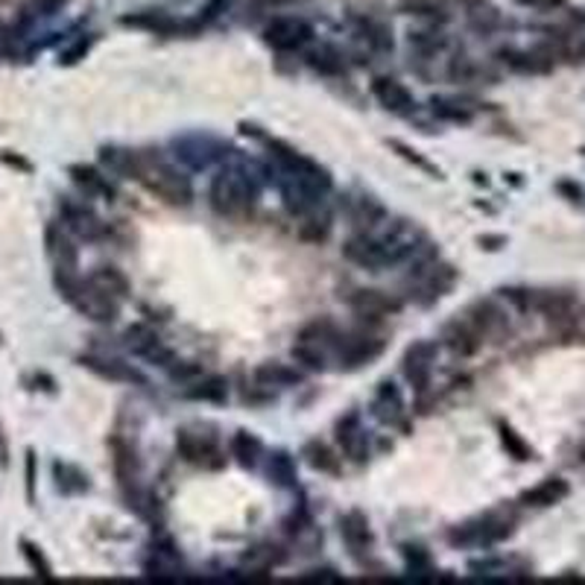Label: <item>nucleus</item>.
<instances>
[{"instance_id": "f257e3e1", "label": "nucleus", "mask_w": 585, "mask_h": 585, "mask_svg": "<svg viewBox=\"0 0 585 585\" xmlns=\"http://www.w3.org/2000/svg\"><path fill=\"white\" fill-rule=\"evenodd\" d=\"M261 185L249 170L243 167H223L211 179L208 188V202L220 216H246L258 202Z\"/></svg>"}, {"instance_id": "f03ea898", "label": "nucleus", "mask_w": 585, "mask_h": 585, "mask_svg": "<svg viewBox=\"0 0 585 585\" xmlns=\"http://www.w3.org/2000/svg\"><path fill=\"white\" fill-rule=\"evenodd\" d=\"M138 182L149 193H156V197H161L170 205H191V199H193L191 179L185 176V173H179L176 167H170L161 156L140 153Z\"/></svg>"}, {"instance_id": "7ed1b4c3", "label": "nucleus", "mask_w": 585, "mask_h": 585, "mask_svg": "<svg viewBox=\"0 0 585 585\" xmlns=\"http://www.w3.org/2000/svg\"><path fill=\"white\" fill-rule=\"evenodd\" d=\"M509 533H513V518H506L501 513H489L483 518H474L469 524L454 527L448 533V541L462 547H489L504 541Z\"/></svg>"}, {"instance_id": "20e7f679", "label": "nucleus", "mask_w": 585, "mask_h": 585, "mask_svg": "<svg viewBox=\"0 0 585 585\" xmlns=\"http://www.w3.org/2000/svg\"><path fill=\"white\" fill-rule=\"evenodd\" d=\"M59 216H62L64 229H68L73 237H80V241H100V237L106 234V223L97 216L91 205H85L80 199L62 197L59 199Z\"/></svg>"}, {"instance_id": "39448f33", "label": "nucleus", "mask_w": 585, "mask_h": 585, "mask_svg": "<svg viewBox=\"0 0 585 585\" xmlns=\"http://www.w3.org/2000/svg\"><path fill=\"white\" fill-rule=\"evenodd\" d=\"M334 354L343 366L357 369V366H369L375 357L384 354V340L372 337V334H340Z\"/></svg>"}, {"instance_id": "423d86ee", "label": "nucleus", "mask_w": 585, "mask_h": 585, "mask_svg": "<svg viewBox=\"0 0 585 585\" xmlns=\"http://www.w3.org/2000/svg\"><path fill=\"white\" fill-rule=\"evenodd\" d=\"M264 41L273 50L292 53V50H301L305 45H310L313 27L301 18H276L273 24L264 30Z\"/></svg>"}, {"instance_id": "0eeeda50", "label": "nucleus", "mask_w": 585, "mask_h": 585, "mask_svg": "<svg viewBox=\"0 0 585 585\" xmlns=\"http://www.w3.org/2000/svg\"><path fill=\"white\" fill-rule=\"evenodd\" d=\"M176 448L182 454V460L191 465H205V469H220L225 462L216 439L208 433H193V430H179L176 437Z\"/></svg>"}, {"instance_id": "6e6552de", "label": "nucleus", "mask_w": 585, "mask_h": 585, "mask_svg": "<svg viewBox=\"0 0 585 585\" xmlns=\"http://www.w3.org/2000/svg\"><path fill=\"white\" fill-rule=\"evenodd\" d=\"M123 340H126L129 352L144 357V360H149V363L161 366V369H170V366L176 363V360H173V352L167 349L165 343H161V337L153 328H149V325H132V328H126Z\"/></svg>"}, {"instance_id": "1a4fd4ad", "label": "nucleus", "mask_w": 585, "mask_h": 585, "mask_svg": "<svg viewBox=\"0 0 585 585\" xmlns=\"http://www.w3.org/2000/svg\"><path fill=\"white\" fill-rule=\"evenodd\" d=\"M433 360H437V343H430V340H419L404 352L401 369H404V377L419 395H425V389L430 386Z\"/></svg>"}, {"instance_id": "9d476101", "label": "nucleus", "mask_w": 585, "mask_h": 585, "mask_svg": "<svg viewBox=\"0 0 585 585\" xmlns=\"http://www.w3.org/2000/svg\"><path fill=\"white\" fill-rule=\"evenodd\" d=\"M465 317L471 319V325L483 334V340L489 343V340H501L509 334V319H506V313L504 308L497 305V301L492 299H480V301H474L471 308H465L462 310Z\"/></svg>"}, {"instance_id": "9b49d317", "label": "nucleus", "mask_w": 585, "mask_h": 585, "mask_svg": "<svg viewBox=\"0 0 585 585\" xmlns=\"http://www.w3.org/2000/svg\"><path fill=\"white\" fill-rule=\"evenodd\" d=\"M442 343L448 345V349L454 354H460V357H471V354H478L486 340H483V334L474 328L471 319L465 317V313H457L445 328H442Z\"/></svg>"}, {"instance_id": "f8f14e48", "label": "nucleus", "mask_w": 585, "mask_h": 585, "mask_svg": "<svg viewBox=\"0 0 585 585\" xmlns=\"http://www.w3.org/2000/svg\"><path fill=\"white\" fill-rule=\"evenodd\" d=\"M80 363L85 369H91L94 375L108 377V381H121V384H135V386H147V375L138 372L132 363H123L121 357H100V354H82Z\"/></svg>"}, {"instance_id": "ddd939ff", "label": "nucleus", "mask_w": 585, "mask_h": 585, "mask_svg": "<svg viewBox=\"0 0 585 585\" xmlns=\"http://www.w3.org/2000/svg\"><path fill=\"white\" fill-rule=\"evenodd\" d=\"M337 442H340V448L343 454L349 457L352 462H366L369 460V433H366L363 428V421L357 413H349V416H343L337 421Z\"/></svg>"}, {"instance_id": "4468645a", "label": "nucleus", "mask_w": 585, "mask_h": 585, "mask_svg": "<svg viewBox=\"0 0 585 585\" xmlns=\"http://www.w3.org/2000/svg\"><path fill=\"white\" fill-rule=\"evenodd\" d=\"M454 284V267L448 264H421L413 273V290L419 301H433Z\"/></svg>"}, {"instance_id": "2eb2a0df", "label": "nucleus", "mask_w": 585, "mask_h": 585, "mask_svg": "<svg viewBox=\"0 0 585 585\" xmlns=\"http://www.w3.org/2000/svg\"><path fill=\"white\" fill-rule=\"evenodd\" d=\"M343 255H345V261H352V264L363 267V269H384V267H389L381 241L372 237V234H366V232L352 234L349 241L343 243Z\"/></svg>"}, {"instance_id": "dca6fc26", "label": "nucleus", "mask_w": 585, "mask_h": 585, "mask_svg": "<svg viewBox=\"0 0 585 585\" xmlns=\"http://www.w3.org/2000/svg\"><path fill=\"white\" fill-rule=\"evenodd\" d=\"M501 62L506 68H513L518 73H550L556 64V56L554 50L547 45L545 47H533V50H515V47H504L501 53Z\"/></svg>"}, {"instance_id": "f3484780", "label": "nucleus", "mask_w": 585, "mask_h": 585, "mask_svg": "<svg viewBox=\"0 0 585 585\" xmlns=\"http://www.w3.org/2000/svg\"><path fill=\"white\" fill-rule=\"evenodd\" d=\"M372 416L381 421V425L389 428H401L407 419V404H404V395L393 381H384L377 386V393L372 398Z\"/></svg>"}, {"instance_id": "a211bd4d", "label": "nucleus", "mask_w": 585, "mask_h": 585, "mask_svg": "<svg viewBox=\"0 0 585 585\" xmlns=\"http://www.w3.org/2000/svg\"><path fill=\"white\" fill-rule=\"evenodd\" d=\"M45 243H47V255L56 269H80V252L77 243H73V234L64 229L62 223H50L45 232Z\"/></svg>"}, {"instance_id": "6ab92c4d", "label": "nucleus", "mask_w": 585, "mask_h": 585, "mask_svg": "<svg viewBox=\"0 0 585 585\" xmlns=\"http://www.w3.org/2000/svg\"><path fill=\"white\" fill-rule=\"evenodd\" d=\"M349 305L357 317H372V319L401 310V301L395 296H389V292H384V290H372V287L354 290L349 296Z\"/></svg>"}, {"instance_id": "aec40b11", "label": "nucleus", "mask_w": 585, "mask_h": 585, "mask_svg": "<svg viewBox=\"0 0 585 585\" xmlns=\"http://www.w3.org/2000/svg\"><path fill=\"white\" fill-rule=\"evenodd\" d=\"M340 533H343V541L345 547H349V554L354 559H363V554H369L372 547V530H369V521H366L363 513H345L340 518Z\"/></svg>"}, {"instance_id": "412c9836", "label": "nucleus", "mask_w": 585, "mask_h": 585, "mask_svg": "<svg viewBox=\"0 0 585 585\" xmlns=\"http://www.w3.org/2000/svg\"><path fill=\"white\" fill-rule=\"evenodd\" d=\"M372 94H375V100L386 108V112H395V114L413 112V106H416L413 94L407 91V85L393 80V77H377L372 82Z\"/></svg>"}, {"instance_id": "4be33fe9", "label": "nucleus", "mask_w": 585, "mask_h": 585, "mask_svg": "<svg viewBox=\"0 0 585 585\" xmlns=\"http://www.w3.org/2000/svg\"><path fill=\"white\" fill-rule=\"evenodd\" d=\"M176 156L182 165H188L193 170H202V167H208L214 158H220V144H214L211 138H199V135H193V138H182L176 140Z\"/></svg>"}, {"instance_id": "5701e85b", "label": "nucleus", "mask_w": 585, "mask_h": 585, "mask_svg": "<svg viewBox=\"0 0 585 585\" xmlns=\"http://www.w3.org/2000/svg\"><path fill=\"white\" fill-rule=\"evenodd\" d=\"M68 173H71L73 185H77L82 193H89V197H100L108 202L117 197V188L112 185V179H108L103 170H97L91 165H71Z\"/></svg>"}, {"instance_id": "b1692460", "label": "nucleus", "mask_w": 585, "mask_h": 585, "mask_svg": "<svg viewBox=\"0 0 585 585\" xmlns=\"http://www.w3.org/2000/svg\"><path fill=\"white\" fill-rule=\"evenodd\" d=\"M112 462H114V474L121 480L123 489L132 495L138 492V480H140V460L132 445H126L123 439H112Z\"/></svg>"}, {"instance_id": "393cba45", "label": "nucleus", "mask_w": 585, "mask_h": 585, "mask_svg": "<svg viewBox=\"0 0 585 585\" xmlns=\"http://www.w3.org/2000/svg\"><path fill=\"white\" fill-rule=\"evenodd\" d=\"M100 161L108 173H114L117 179H135L140 170V149H123V147H103Z\"/></svg>"}, {"instance_id": "a878e982", "label": "nucleus", "mask_w": 585, "mask_h": 585, "mask_svg": "<svg viewBox=\"0 0 585 585\" xmlns=\"http://www.w3.org/2000/svg\"><path fill=\"white\" fill-rule=\"evenodd\" d=\"M571 492V486L568 480H562V478H547V480H541L538 486H533V489H527L521 495V504L524 506H554L559 501H565Z\"/></svg>"}, {"instance_id": "bb28decb", "label": "nucleus", "mask_w": 585, "mask_h": 585, "mask_svg": "<svg viewBox=\"0 0 585 585\" xmlns=\"http://www.w3.org/2000/svg\"><path fill=\"white\" fill-rule=\"evenodd\" d=\"M345 214H349V220L354 225H360V229H372V225H377V220H384L386 208L375 197H366L363 193V197H349Z\"/></svg>"}, {"instance_id": "cd10ccee", "label": "nucleus", "mask_w": 585, "mask_h": 585, "mask_svg": "<svg viewBox=\"0 0 585 585\" xmlns=\"http://www.w3.org/2000/svg\"><path fill=\"white\" fill-rule=\"evenodd\" d=\"M328 357H331V352L313 340H296V345H292V360L308 372L328 369Z\"/></svg>"}, {"instance_id": "c85d7f7f", "label": "nucleus", "mask_w": 585, "mask_h": 585, "mask_svg": "<svg viewBox=\"0 0 585 585\" xmlns=\"http://www.w3.org/2000/svg\"><path fill=\"white\" fill-rule=\"evenodd\" d=\"M261 454H264V445H261V439H258L255 433L237 430L232 437V457L241 462L243 469H255L258 460H261Z\"/></svg>"}, {"instance_id": "c756f323", "label": "nucleus", "mask_w": 585, "mask_h": 585, "mask_svg": "<svg viewBox=\"0 0 585 585\" xmlns=\"http://www.w3.org/2000/svg\"><path fill=\"white\" fill-rule=\"evenodd\" d=\"M267 474L278 489H296V462L287 451H273L267 460Z\"/></svg>"}, {"instance_id": "7c9ffc66", "label": "nucleus", "mask_w": 585, "mask_h": 585, "mask_svg": "<svg viewBox=\"0 0 585 585\" xmlns=\"http://www.w3.org/2000/svg\"><path fill=\"white\" fill-rule=\"evenodd\" d=\"M89 281L94 287H100L103 292H108V296H114V299H126L129 296V278L117 267H97L94 273L89 276Z\"/></svg>"}, {"instance_id": "2f4dec72", "label": "nucleus", "mask_w": 585, "mask_h": 585, "mask_svg": "<svg viewBox=\"0 0 585 585\" xmlns=\"http://www.w3.org/2000/svg\"><path fill=\"white\" fill-rule=\"evenodd\" d=\"M255 381L261 386H292L301 381V375L284 363H264V366H258Z\"/></svg>"}, {"instance_id": "473e14b6", "label": "nucleus", "mask_w": 585, "mask_h": 585, "mask_svg": "<svg viewBox=\"0 0 585 585\" xmlns=\"http://www.w3.org/2000/svg\"><path fill=\"white\" fill-rule=\"evenodd\" d=\"M357 36H360L372 50H393V36H389L386 24L375 18H360L357 21Z\"/></svg>"}, {"instance_id": "72a5a7b5", "label": "nucleus", "mask_w": 585, "mask_h": 585, "mask_svg": "<svg viewBox=\"0 0 585 585\" xmlns=\"http://www.w3.org/2000/svg\"><path fill=\"white\" fill-rule=\"evenodd\" d=\"M497 437H501V445L506 448V454L513 460H518V462L533 460V448L527 445L524 437L513 425H506V421H497Z\"/></svg>"}, {"instance_id": "f704fd0d", "label": "nucleus", "mask_w": 585, "mask_h": 585, "mask_svg": "<svg viewBox=\"0 0 585 585\" xmlns=\"http://www.w3.org/2000/svg\"><path fill=\"white\" fill-rule=\"evenodd\" d=\"M188 398L193 401H214V404H220V401L229 398V384H225V377H202L197 381L191 389H188Z\"/></svg>"}, {"instance_id": "c9c22d12", "label": "nucleus", "mask_w": 585, "mask_h": 585, "mask_svg": "<svg viewBox=\"0 0 585 585\" xmlns=\"http://www.w3.org/2000/svg\"><path fill=\"white\" fill-rule=\"evenodd\" d=\"M308 457V462L313 465L317 471H325V474H337L340 471V460L334 457V451L325 445V442L319 439H313L305 445V451H301Z\"/></svg>"}, {"instance_id": "e433bc0d", "label": "nucleus", "mask_w": 585, "mask_h": 585, "mask_svg": "<svg viewBox=\"0 0 585 585\" xmlns=\"http://www.w3.org/2000/svg\"><path fill=\"white\" fill-rule=\"evenodd\" d=\"M430 112L439 117V121L448 123H471V112L457 100H448V97H433L430 100Z\"/></svg>"}, {"instance_id": "4c0bfd02", "label": "nucleus", "mask_w": 585, "mask_h": 585, "mask_svg": "<svg viewBox=\"0 0 585 585\" xmlns=\"http://www.w3.org/2000/svg\"><path fill=\"white\" fill-rule=\"evenodd\" d=\"M308 64H310L313 71L325 73V77H337V73L345 71V59H343L334 47H319V50H313L310 56H308Z\"/></svg>"}, {"instance_id": "58836bf2", "label": "nucleus", "mask_w": 585, "mask_h": 585, "mask_svg": "<svg viewBox=\"0 0 585 585\" xmlns=\"http://www.w3.org/2000/svg\"><path fill=\"white\" fill-rule=\"evenodd\" d=\"M448 77L454 82H478V80H486L489 73H486L478 62H471L469 56H457L451 64H448Z\"/></svg>"}, {"instance_id": "ea45409f", "label": "nucleus", "mask_w": 585, "mask_h": 585, "mask_svg": "<svg viewBox=\"0 0 585 585\" xmlns=\"http://www.w3.org/2000/svg\"><path fill=\"white\" fill-rule=\"evenodd\" d=\"M465 9H469L465 15H469V21L478 30H492V27L501 24V15H497V9L489 6V4H483V0H469Z\"/></svg>"}, {"instance_id": "a19ab883", "label": "nucleus", "mask_w": 585, "mask_h": 585, "mask_svg": "<svg viewBox=\"0 0 585 585\" xmlns=\"http://www.w3.org/2000/svg\"><path fill=\"white\" fill-rule=\"evenodd\" d=\"M53 471H56L59 489H64V492H85V489H89V478H85L80 469H73V465L56 462V465H53Z\"/></svg>"}, {"instance_id": "79ce46f5", "label": "nucleus", "mask_w": 585, "mask_h": 585, "mask_svg": "<svg viewBox=\"0 0 585 585\" xmlns=\"http://www.w3.org/2000/svg\"><path fill=\"white\" fill-rule=\"evenodd\" d=\"M445 36L439 32H428V30H419V32H410V47H416L421 56H437L439 50H445Z\"/></svg>"}, {"instance_id": "37998d69", "label": "nucleus", "mask_w": 585, "mask_h": 585, "mask_svg": "<svg viewBox=\"0 0 585 585\" xmlns=\"http://www.w3.org/2000/svg\"><path fill=\"white\" fill-rule=\"evenodd\" d=\"M21 554H24L27 565L32 568L36 577H41V580H50L53 577V565L45 559V554H41L38 545H32V541H27V538H21Z\"/></svg>"}, {"instance_id": "c03bdc74", "label": "nucleus", "mask_w": 585, "mask_h": 585, "mask_svg": "<svg viewBox=\"0 0 585 585\" xmlns=\"http://www.w3.org/2000/svg\"><path fill=\"white\" fill-rule=\"evenodd\" d=\"M389 147L395 149V153L404 158V161H410V165H416L419 170H425V173H430V176H439V167L433 165V161H428L425 156H419V149H413V147H407L404 140H389Z\"/></svg>"}, {"instance_id": "a18cd8bd", "label": "nucleus", "mask_w": 585, "mask_h": 585, "mask_svg": "<svg viewBox=\"0 0 585 585\" xmlns=\"http://www.w3.org/2000/svg\"><path fill=\"white\" fill-rule=\"evenodd\" d=\"M404 9H410L413 15H428V18H445L442 6H437L433 0H404Z\"/></svg>"}, {"instance_id": "49530a36", "label": "nucleus", "mask_w": 585, "mask_h": 585, "mask_svg": "<svg viewBox=\"0 0 585 585\" xmlns=\"http://www.w3.org/2000/svg\"><path fill=\"white\" fill-rule=\"evenodd\" d=\"M89 47H91V41H89V38H80L71 50H64V53H62V62H64V64L80 62V59L85 56V53H89Z\"/></svg>"}, {"instance_id": "de8ad7c7", "label": "nucleus", "mask_w": 585, "mask_h": 585, "mask_svg": "<svg viewBox=\"0 0 585 585\" xmlns=\"http://www.w3.org/2000/svg\"><path fill=\"white\" fill-rule=\"evenodd\" d=\"M515 4H521L527 9H538V13H554V9L565 6V0H515Z\"/></svg>"}, {"instance_id": "09e8293b", "label": "nucleus", "mask_w": 585, "mask_h": 585, "mask_svg": "<svg viewBox=\"0 0 585 585\" xmlns=\"http://www.w3.org/2000/svg\"><path fill=\"white\" fill-rule=\"evenodd\" d=\"M32 489H36V454L27 451V492L32 497Z\"/></svg>"}, {"instance_id": "8fccbe9b", "label": "nucleus", "mask_w": 585, "mask_h": 585, "mask_svg": "<svg viewBox=\"0 0 585 585\" xmlns=\"http://www.w3.org/2000/svg\"><path fill=\"white\" fill-rule=\"evenodd\" d=\"M559 193H568L571 197V202H582L585 199V193H582V188H577V185H571V182H559Z\"/></svg>"}, {"instance_id": "3c124183", "label": "nucleus", "mask_w": 585, "mask_h": 585, "mask_svg": "<svg viewBox=\"0 0 585 585\" xmlns=\"http://www.w3.org/2000/svg\"><path fill=\"white\" fill-rule=\"evenodd\" d=\"M62 4H64V0H38V6H36L38 13L36 15H53Z\"/></svg>"}, {"instance_id": "603ef678", "label": "nucleus", "mask_w": 585, "mask_h": 585, "mask_svg": "<svg viewBox=\"0 0 585 585\" xmlns=\"http://www.w3.org/2000/svg\"><path fill=\"white\" fill-rule=\"evenodd\" d=\"M0 445H4V439H0Z\"/></svg>"}, {"instance_id": "864d4df0", "label": "nucleus", "mask_w": 585, "mask_h": 585, "mask_svg": "<svg viewBox=\"0 0 585 585\" xmlns=\"http://www.w3.org/2000/svg\"><path fill=\"white\" fill-rule=\"evenodd\" d=\"M582 153H585V147H582Z\"/></svg>"}]
</instances>
